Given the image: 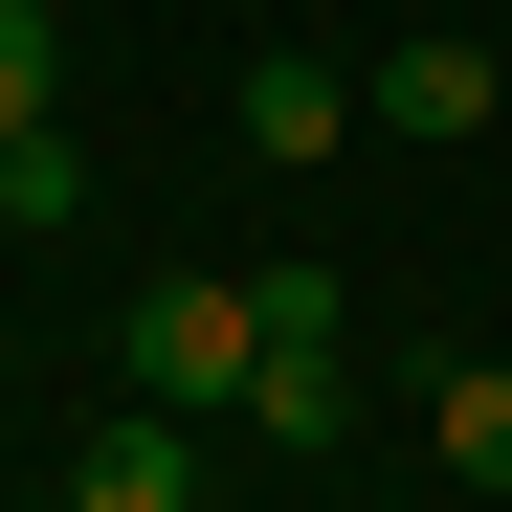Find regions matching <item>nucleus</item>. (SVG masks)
I'll use <instances>...</instances> for the list:
<instances>
[{
  "label": "nucleus",
  "mask_w": 512,
  "mask_h": 512,
  "mask_svg": "<svg viewBox=\"0 0 512 512\" xmlns=\"http://www.w3.org/2000/svg\"><path fill=\"white\" fill-rule=\"evenodd\" d=\"M112 357H134V401H245V357H268V290H245V268H156Z\"/></svg>",
  "instance_id": "nucleus-1"
},
{
  "label": "nucleus",
  "mask_w": 512,
  "mask_h": 512,
  "mask_svg": "<svg viewBox=\"0 0 512 512\" xmlns=\"http://www.w3.org/2000/svg\"><path fill=\"white\" fill-rule=\"evenodd\" d=\"M357 112L423 134V156H468V134H490V45H468V23H446V45H379V67H357Z\"/></svg>",
  "instance_id": "nucleus-2"
},
{
  "label": "nucleus",
  "mask_w": 512,
  "mask_h": 512,
  "mask_svg": "<svg viewBox=\"0 0 512 512\" xmlns=\"http://www.w3.org/2000/svg\"><path fill=\"white\" fill-rule=\"evenodd\" d=\"M67 512H201V446H179V401H112V423H90V468H67Z\"/></svg>",
  "instance_id": "nucleus-3"
},
{
  "label": "nucleus",
  "mask_w": 512,
  "mask_h": 512,
  "mask_svg": "<svg viewBox=\"0 0 512 512\" xmlns=\"http://www.w3.org/2000/svg\"><path fill=\"white\" fill-rule=\"evenodd\" d=\"M334 134H379V112H357V67H312V45H268V67H245V156H290V179H312Z\"/></svg>",
  "instance_id": "nucleus-4"
},
{
  "label": "nucleus",
  "mask_w": 512,
  "mask_h": 512,
  "mask_svg": "<svg viewBox=\"0 0 512 512\" xmlns=\"http://www.w3.org/2000/svg\"><path fill=\"white\" fill-rule=\"evenodd\" d=\"M423 446H446V490H512V357H446V379H423Z\"/></svg>",
  "instance_id": "nucleus-5"
},
{
  "label": "nucleus",
  "mask_w": 512,
  "mask_h": 512,
  "mask_svg": "<svg viewBox=\"0 0 512 512\" xmlns=\"http://www.w3.org/2000/svg\"><path fill=\"white\" fill-rule=\"evenodd\" d=\"M0 223H90V156H67V134H0Z\"/></svg>",
  "instance_id": "nucleus-6"
},
{
  "label": "nucleus",
  "mask_w": 512,
  "mask_h": 512,
  "mask_svg": "<svg viewBox=\"0 0 512 512\" xmlns=\"http://www.w3.org/2000/svg\"><path fill=\"white\" fill-rule=\"evenodd\" d=\"M45 90H67V23H45V0H0V134H45Z\"/></svg>",
  "instance_id": "nucleus-7"
},
{
  "label": "nucleus",
  "mask_w": 512,
  "mask_h": 512,
  "mask_svg": "<svg viewBox=\"0 0 512 512\" xmlns=\"http://www.w3.org/2000/svg\"><path fill=\"white\" fill-rule=\"evenodd\" d=\"M45 512H67V490H45Z\"/></svg>",
  "instance_id": "nucleus-8"
}]
</instances>
